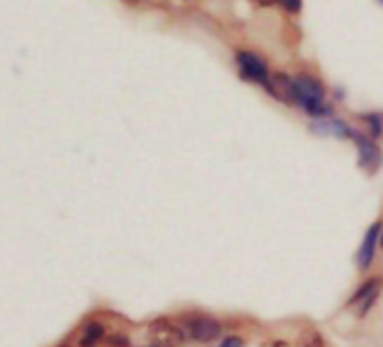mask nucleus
<instances>
[{"instance_id": "1", "label": "nucleus", "mask_w": 383, "mask_h": 347, "mask_svg": "<svg viewBox=\"0 0 383 347\" xmlns=\"http://www.w3.org/2000/svg\"><path fill=\"white\" fill-rule=\"evenodd\" d=\"M296 84V95H298V106H303L305 113H309L313 120H322V118H334V111L327 102H324V90L322 82L311 75H298L293 79Z\"/></svg>"}, {"instance_id": "2", "label": "nucleus", "mask_w": 383, "mask_h": 347, "mask_svg": "<svg viewBox=\"0 0 383 347\" xmlns=\"http://www.w3.org/2000/svg\"><path fill=\"white\" fill-rule=\"evenodd\" d=\"M350 140L356 145L358 167H361L365 174H370V176H375V174L383 165V152H381V147L377 145V140H372L370 135H363L361 131H354V129H352Z\"/></svg>"}, {"instance_id": "3", "label": "nucleus", "mask_w": 383, "mask_h": 347, "mask_svg": "<svg viewBox=\"0 0 383 347\" xmlns=\"http://www.w3.org/2000/svg\"><path fill=\"white\" fill-rule=\"evenodd\" d=\"M152 347H183L185 345V331L171 322L169 318H156L147 327Z\"/></svg>"}, {"instance_id": "4", "label": "nucleus", "mask_w": 383, "mask_h": 347, "mask_svg": "<svg viewBox=\"0 0 383 347\" xmlns=\"http://www.w3.org/2000/svg\"><path fill=\"white\" fill-rule=\"evenodd\" d=\"M381 291H383V275L370 277V280H365V282L352 293V298L347 300L345 307H347V309H354V307H356V316L363 318V316H367V311L377 305Z\"/></svg>"}, {"instance_id": "5", "label": "nucleus", "mask_w": 383, "mask_h": 347, "mask_svg": "<svg viewBox=\"0 0 383 347\" xmlns=\"http://www.w3.org/2000/svg\"><path fill=\"white\" fill-rule=\"evenodd\" d=\"M235 61H237V71H239L241 79H246V82H253V84H262V86L269 82L271 73L262 56H257L255 52L241 50V52H237Z\"/></svg>"}, {"instance_id": "6", "label": "nucleus", "mask_w": 383, "mask_h": 347, "mask_svg": "<svg viewBox=\"0 0 383 347\" xmlns=\"http://www.w3.org/2000/svg\"><path fill=\"white\" fill-rule=\"evenodd\" d=\"M381 235H383L381 221H375L367 228V233L363 235V241H361V246H358V252H356V269L358 271H367L370 266H372L377 248L381 246Z\"/></svg>"}, {"instance_id": "7", "label": "nucleus", "mask_w": 383, "mask_h": 347, "mask_svg": "<svg viewBox=\"0 0 383 347\" xmlns=\"http://www.w3.org/2000/svg\"><path fill=\"white\" fill-rule=\"evenodd\" d=\"M188 331L196 343H212L224 334V325L212 316H194L188 318Z\"/></svg>"}, {"instance_id": "8", "label": "nucleus", "mask_w": 383, "mask_h": 347, "mask_svg": "<svg viewBox=\"0 0 383 347\" xmlns=\"http://www.w3.org/2000/svg\"><path fill=\"white\" fill-rule=\"evenodd\" d=\"M266 92L277 102L286 104V106H298V95H296V84L293 79L284 73H273L269 77V82L264 84Z\"/></svg>"}, {"instance_id": "9", "label": "nucleus", "mask_w": 383, "mask_h": 347, "mask_svg": "<svg viewBox=\"0 0 383 347\" xmlns=\"http://www.w3.org/2000/svg\"><path fill=\"white\" fill-rule=\"evenodd\" d=\"M311 133L316 135H334L339 138V140H345V138L352 135V129L347 126L343 120H336V118H322V120H313L311 126H309Z\"/></svg>"}, {"instance_id": "10", "label": "nucleus", "mask_w": 383, "mask_h": 347, "mask_svg": "<svg viewBox=\"0 0 383 347\" xmlns=\"http://www.w3.org/2000/svg\"><path fill=\"white\" fill-rule=\"evenodd\" d=\"M104 339H107V331H104L99 322H88L84 327V334H81L79 347H97Z\"/></svg>"}, {"instance_id": "11", "label": "nucleus", "mask_w": 383, "mask_h": 347, "mask_svg": "<svg viewBox=\"0 0 383 347\" xmlns=\"http://www.w3.org/2000/svg\"><path fill=\"white\" fill-rule=\"evenodd\" d=\"M298 347H324V339L318 329H305L298 336Z\"/></svg>"}, {"instance_id": "12", "label": "nucleus", "mask_w": 383, "mask_h": 347, "mask_svg": "<svg viewBox=\"0 0 383 347\" xmlns=\"http://www.w3.org/2000/svg\"><path fill=\"white\" fill-rule=\"evenodd\" d=\"M363 122L367 124V131H370V138H372V140H377V138L383 135V115L381 113L363 115Z\"/></svg>"}, {"instance_id": "13", "label": "nucleus", "mask_w": 383, "mask_h": 347, "mask_svg": "<svg viewBox=\"0 0 383 347\" xmlns=\"http://www.w3.org/2000/svg\"><path fill=\"white\" fill-rule=\"evenodd\" d=\"M104 341H107L109 347H129L131 345V341H129L126 334H111V336H107Z\"/></svg>"}, {"instance_id": "14", "label": "nucleus", "mask_w": 383, "mask_h": 347, "mask_svg": "<svg viewBox=\"0 0 383 347\" xmlns=\"http://www.w3.org/2000/svg\"><path fill=\"white\" fill-rule=\"evenodd\" d=\"M246 343H243L241 336H237V334H230V336H226L221 343H219V347H243Z\"/></svg>"}, {"instance_id": "15", "label": "nucleus", "mask_w": 383, "mask_h": 347, "mask_svg": "<svg viewBox=\"0 0 383 347\" xmlns=\"http://www.w3.org/2000/svg\"><path fill=\"white\" fill-rule=\"evenodd\" d=\"M280 5H282L286 11H291V14H298L300 7H303V0H280Z\"/></svg>"}, {"instance_id": "16", "label": "nucleus", "mask_w": 383, "mask_h": 347, "mask_svg": "<svg viewBox=\"0 0 383 347\" xmlns=\"http://www.w3.org/2000/svg\"><path fill=\"white\" fill-rule=\"evenodd\" d=\"M255 3H260V5H280V0H255Z\"/></svg>"}, {"instance_id": "17", "label": "nucleus", "mask_w": 383, "mask_h": 347, "mask_svg": "<svg viewBox=\"0 0 383 347\" xmlns=\"http://www.w3.org/2000/svg\"><path fill=\"white\" fill-rule=\"evenodd\" d=\"M59 347H71V345H68V343H61V345H59Z\"/></svg>"}, {"instance_id": "18", "label": "nucleus", "mask_w": 383, "mask_h": 347, "mask_svg": "<svg viewBox=\"0 0 383 347\" xmlns=\"http://www.w3.org/2000/svg\"><path fill=\"white\" fill-rule=\"evenodd\" d=\"M381 248H383V235H381Z\"/></svg>"}, {"instance_id": "19", "label": "nucleus", "mask_w": 383, "mask_h": 347, "mask_svg": "<svg viewBox=\"0 0 383 347\" xmlns=\"http://www.w3.org/2000/svg\"><path fill=\"white\" fill-rule=\"evenodd\" d=\"M379 3H381V5H383V0H379Z\"/></svg>"}]
</instances>
